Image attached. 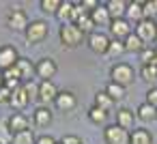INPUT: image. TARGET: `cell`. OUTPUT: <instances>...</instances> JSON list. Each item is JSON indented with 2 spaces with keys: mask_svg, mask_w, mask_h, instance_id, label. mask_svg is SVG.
<instances>
[{
  "mask_svg": "<svg viewBox=\"0 0 157 144\" xmlns=\"http://www.w3.org/2000/svg\"><path fill=\"white\" fill-rule=\"evenodd\" d=\"M54 105H56L58 112H71V110H75V105H78V97H75V93H71V90H60L58 97L54 99Z\"/></svg>",
  "mask_w": 157,
  "mask_h": 144,
  "instance_id": "cell-11",
  "label": "cell"
},
{
  "mask_svg": "<svg viewBox=\"0 0 157 144\" xmlns=\"http://www.w3.org/2000/svg\"><path fill=\"white\" fill-rule=\"evenodd\" d=\"M127 5L125 0H108L105 2V9L110 13L112 20H125V13H127Z\"/></svg>",
  "mask_w": 157,
  "mask_h": 144,
  "instance_id": "cell-15",
  "label": "cell"
},
{
  "mask_svg": "<svg viewBox=\"0 0 157 144\" xmlns=\"http://www.w3.org/2000/svg\"><path fill=\"white\" fill-rule=\"evenodd\" d=\"M110 78H112L114 84L127 88L129 84H133L136 71H133V67L127 65V63H116V65H112V69H110Z\"/></svg>",
  "mask_w": 157,
  "mask_h": 144,
  "instance_id": "cell-2",
  "label": "cell"
},
{
  "mask_svg": "<svg viewBox=\"0 0 157 144\" xmlns=\"http://www.w3.org/2000/svg\"><path fill=\"white\" fill-rule=\"evenodd\" d=\"M22 88L26 90V95H28V99H30V101H35V99L39 97V82H35V80H30V82H26V84H22Z\"/></svg>",
  "mask_w": 157,
  "mask_h": 144,
  "instance_id": "cell-35",
  "label": "cell"
},
{
  "mask_svg": "<svg viewBox=\"0 0 157 144\" xmlns=\"http://www.w3.org/2000/svg\"><path fill=\"white\" fill-rule=\"evenodd\" d=\"M114 103H116V101H114L105 90H99V93L95 95V105H97V108H101V110H105L108 114H110V110L114 108Z\"/></svg>",
  "mask_w": 157,
  "mask_h": 144,
  "instance_id": "cell-26",
  "label": "cell"
},
{
  "mask_svg": "<svg viewBox=\"0 0 157 144\" xmlns=\"http://www.w3.org/2000/svg\"><path fill=\"white\" fill-rule=\"evenodd\" d=\"M140 60H142V65H151L155 60V47H144L140 52Z\"/></svg>",
  "mask_w": 157,
  "mask_h": 144,
  "instance_id": "cell-37",
  "label": "cell"
},
{
  "mask_svg": "<svg viewBox=\"0 0 157 144\" xmlns=\"http://www.w3.org/2000/svg\"><path fill=\"white\" fill-rule=\"evenodd\" d=\"M110 58H121L123 54H125V43L123 41H116V39H112L110 41V45H108V52H105Z\"/></svg>",
  "mask_w": 157,
  "mask_h": 144,
  "instance_id": "cell-29",
  "label": "cell"
},
{
  "mask_svg": "<svg viewBox=\"0 0 157 144\" xmlns=\"http://www.w3.org/2000/svg\"><path fill=\"white\" fill-rule=\"evenodd\" d=\"M123 43H125V52H131V54H133V52H136V54H140V52L146 47V45L140 41V37H138L136 32H131V35H129Z\"/></svg>",
  "mask_w": 157,
  "mask_h": 144,
  "instance_id": "cell-25",
  "label": "cell"
},
{
  "mask_svg": "<svg viewBox=\"0 0 157 144\" xmlns=\"http://www.w3.org/2000/svg\"><path fill=\"white\" fill-rule=\"evenodd\" d=\"M2 78H5V86H7L9 90H15V88H20V86H22V78H20V73H17V69H15V67H13V69L2 71Z\"/></svg>",
  "mask_w": 157,
  "mask_h": 144,
  "instance_id": "cell-23",
  "label": "cell"
},
{
  "mask_svg": "<svg viewBox=\"0 0 157 144\" xmlns=\"http://www.w3.org/2000/svg\"><path fill=\"white\" fill-rule=\"evenodd\" d=\"M33 120H35L37 127H48V125L52 123V112H50V108L39 105V108L35 110V114H33Z\"/></svg>",
  "mask_w": 157,
  "mask_h": 144,
  "instance_id": "cell-21",
  "label": "cell"
},
{
  "mask_svg": "<svg viewBox=\"0 0 157 144\" xmlns=\"http://www.w3.org/2000/svg\"><path fill=\"white\" fill-rule=\"evenodd\" d=\"M0 144H13V131L7 120H0Z\"/></svg>",
  "mask_w": 157,
  "mask_h": 144,
  "instance_id": "cell-32",
  "label": "cell"
},
{
  "mask_svg": "<svg viewBox=\"0 0 157 144\" xmlns=\"http://www.w3.org/2000/svg\"><path fill=\"white\" fill-rule=\"evenodd\" d=\"M30 103V99H28V95H26V90L20 86V88H15V90H11V99H9V105L15 110V112H22L26 105Z\"/></svg>",
  "mask_w": 157,
  "mask_h": 144,
  "instance_id": "cell-14",
  "label": "cell"
},
{
  "mask_svg": "<svg viewBox=\"0 0 157 144\" xmlns=\"http://www.w3.org/2000/svg\"><path fill=\"white\" fill-rule=\"evenodd\" d=\"M56 144H63V142H56Z\"/></svg>",
  "mask_w": 157,
  "mask_h": 144,
  "instance_id": "cell-45",
  "label": "cell"
},
{
  "mask_svg": "<svg viewBox=\"0 0 157 144\" xmlns=\"http://www.w3.org/2000/svg\"><path fill=\"white\" fill-rule=\"evenodd\" d=\"M58 93H60V90H58V86H56L52 80H50V82H39V97H37V99L48 108L50 103H54V99L58 97Z\"/></svg>",
  "mask_w": 157,
  "mask_h": 144,
  "instance_id": "cell-10",
  "label": "cell"
},
{
  "mask_svg": "<svg viewBox=\"0 0 157 144\" xmlns=\"http://www.w3.org/2000/svg\"><path fill=\"white\" fill-rule=\"evenodd\" d=\"M7 123H9V129L13 131V135L20 133V131L30 129V120H28V116H26L24 112H13V114L7 118Z\"/></svg>",
  "mask_w": 157,
  "mask_h": 144,
  "instance_id": "cell-13",
  "label": "cell"
},
{
  "mask_svg": "<svg viewBox=\"0 0 157 144\" xmlns=\"http://www.w3.org/2000/svg\"><path fill=\"white\" fill-rule=\"evenodd\" d=\"M37 138L33 133V129H26V131H20L13 135V144H35Z\"/></svg>",
  "mask_w": 157,
  "mask_h": 144,
  "instance_id": "cell-30",
  "label": "cell"
},
{
  "mask_svg": "<svg viewBox=\"0 0 157 144\" xmlns=\"http://www.w3.org/2000/svg\"><path fill=\"white\" fill-rule=\"evenodd\" d=\"M15 69H17L20 78H22V84L30 82V80H33V75H35V65H33L28 58H20V60H17V65H15Z\"/></svg>",
  "mask_w": 157,
  "mask_h": 144,
  "instance_id": "cell-17",
  "label": "cell"
},
{
  "mask_svg": "<svg viewBox=\"0 0 157 144\" xmlns=\"http://www.w3.org/2000/svg\"><path fill=\"white\" fill-rule=\"evenodd\" d=\"M140 75H142V80H146V82H155V80H157V69H155L153 65H142Z\"/></svg>",
  "mask_w": 157,
  "mask_h": 144,
  "instance_id": "cell-36",
  "label": "cell"
},
{
  "mask_svg": "<svg viewBox=\"0 0 157 144\" xmlns=\"http://www.w3.org/2000/svg\"><path fill=\"white\" fill-rule=\"evenodd\" d=\"M56 71H58V65H56V60L50 58V56L37 60V65H35V75L41 78V82H50V80L56 75Z\"/></svg>",
  "mask_w": 157,
  "mask_h": 144,
  "instance_id": "cell-6",
  "label": "cell"
},
{
  "mask_svg": "<svg viewBox=\"0 0 157 144\" xmlns=\"http://www.w3.org/2000/svg\"><path fill=\"white\" fill-rule=\"evenodd\" d=\"M9 99H11V90L7 86H2L0 88V103H9Z\"/></svg>",
  "mask_w": 157,
  "mask_h": 144,
  "instance_id": "cell-40",
  "label": "cell"
},
{
  "mask_svg": "<svg viewBox=\"0 0 157 144\" xmlns=\"http://www.w3.org/2000/svg\"><path fill=\"white\" fill-rule=\"evenodd\" d=\"M88 120L95 123V125H103V123L108 120V112L101 110V108H97V105H93V108L88 110Z\"/></svg>",
  "mask_w": 157,
  "mask_h": 144,
  "instance_id": "cell-28",
  "label": "cell"
},
{
  "mask_svg": "<svg viewBox=\"0 0 157 144\" xmlns=\"http://www.w3.org/2000/svg\"><path fill=\"white\" fill-rule=\"evenodd\" d=\"M155 56H157V45H155Z\"/></svg>",
  "mask_w": 157,
  "mask_h": 144,
  "instance_id": "cell-44",
  "label": "cell"
},
{
  "mask_svg": "<svg viewBox=\"0 0 157 144\" xmlns=\"http://www.w3.org/2000/svg\"><path fill=\"white\" fill-rule=\"evenodd\" d=\"M129 133L131 131H125L118 125H108L103 129V140L105 144H129Z\"/></svg>",
  "mask_w": 157,
  "mask_h": 144,
  "instance_id": "cell-8",
  "label": "cell"
},
{
  "mask_svg": "<svg viewBox=\"0 0 157 144\" xmlns=\"http://www.w3.org/2000/svg\"><path fill=\"white\" fill-rule=\"evenodd\" d=\"M28 15H26V11L24 9H11L9 11V15H7V26L11 28V30H15V32H26V28H28Z\"/></svg>",
  "mask_w": 157,
  "mask_h": 144,
  "instance_id": "cell-7",
  "label": "cell"
},
{
  "mask_svg": "<svg viewBox=\"0 0 157 144\" xmlns=\"http://www.w3.org/2000/svg\"><path fill=\"white\" fill-rule=\"evenodd\" d=\"M35 144H56V140H54L52 135H39Z\"/></svg>",
  "mask_w": 157,
  "mask_h": 144,
  "instance_id": "cell-41",
  "label": "cell"
},
{
  "mask_svg": "<svg viewBox=\"0 0 157 144\" xmlns=\"http://www.w3.org/2000/svg\"><path fill=\"white\" fill-rule=\"evenodd\" d=\"M131 32L133 30H131V24L127 20H112V24H110V39L125 41Z\"/></svg>",
  "mask_w": 157,
  "mask_h": 144,
  "instance_id": "cell-12",
  "label": "cell"
},
{
  "mask_svg": "<svg viewBox=\"0 0 157 144\" xmlns=\"http://www.w3.org/2000/svg\"><path fill=\"white\" fill-rule=\"evenodd\" d=\"M20 58H22V56L17 54V50H15L13 45H2V47H0V71L13 69Z\"/></svg>",
  "mask_w": 157,
  "mask_h": 144,
  "instance_id": "cell-9",
  "label": "cell"
},
{
  "mask_svg": "<svg viewBox=\"0 0 157 144\" xmlns=\"http://www.w3.org/2000/svg\"><path fill=\"white\" fill-rule=\"evenodd\" d=\"M58 37H60L63 47H67V50L80 47V45L84 43V39H86V35H84L75 24H63L60 30H58Z\"/></svg>",
  "mask_w": 157,
  "mask_h": 144,
  "instance_id": "cell-1",
  "label": "cell"
},
{
  "mask_svg": "<svg viewBox=\"0 0 157 144\" xmlns=\"http://www.w3.org/2000/svg\"><path fill=\"white\" fill-rule=\"evenodd\" d=\"M125 90H127V88H123V86H118V84H114V82H110V84L105 86V93H108V95H110L114 101H121V99H125V95H127Z\"/></svg>",
  "mask_w": 157,
  "mask_h": 144,
  "instance_id": "cell-31",
  "label": "cell"
},
{
  "mask_svg": "<svg viewBox=\"0 0 157 144\" xmlns=\"http://www.w3.org/2000/svg\"><path fill=\"white\" fill-rule=\"evenodd\" d=\"M155 45H157V39H155Z\"/></svg>",
  "mask_w": 157,
  "mask_h": 144,
  "instance_id": "cell-46",
  "label": "cell"
},
{
  "mask_svg": "<svg viewBox=\"0 0 157 144\" xmlns=\"http://www.w3.org/2000/svg\"><path fill=\"white\" fill-rule=\"evenodd\" d=\"M151 65H153V67H155V69H157V56H155V60H153V63H151Z\"/></svg>",
  "mask_w": 157,
  "mask_h": 144,
  "instance_id": "cell-43",
  "label": "cell"
},
{
  "mask_svg": "<svg viewBox=\"0 0 157 144\" xmlns=\"http://www.w3.org/2000/svg\"><path fill=\"white\" fill-rule=\"evenodd\" d=\"M142 11H144V20H155L157 17V0L142 2Z\"/></svg>",
  "mask_w": 157,
  "mask_h": 144,
  "instance_id": "cell-34",
  "label": "cell"
},
{
  "mask_svg": "<svg viewBox=\"0 0 157 144\" xmlns=\"http://www.w3.org/2000/svg\"><path fill=\"white\" fill-rule=\"evenodd\" d=\"M60 142H63V144H82V140H80L78 135H73V133H67Z\"/></svg>",
  "mask_w": 157,
  "mask_h": 144,
  "instance_id": "cell-39",
  "label": "cell"
},
{
  "mask_svg": "<svg viewBox=\"0 0 157 144\" xmlns=\"http://www.w3.org/2000/svg\"><path fill=\"white\" fill-rule=\"evenodd\" d=\"M110 41H112L110 35H105V32H101V30H93V32L86 37V45H88L90 52H95V54H105Z\"/></svg>",
  "mask_w": 157,
  "mask_h": 144,
  "instance_id": "cell-5",
  "label": "cell"
},
{
  "mask_svg": "<svg viewBox=\"0 0 157 144\" xmlns=\"http://www.w3.org/2000/svg\"><path fill=\"white\" fill-rule=\"evenodd\" d=\"M82 144H84V142H82Z\"/></svg>",
  "mask_w": 157,
  "mask_h": 144,
  "instance_id": "cell-47",
  "label": "cell"
},
{
  "mask_svg": "<svg viewBox=\"0 0 157 144\" xmlns=\"http://www.w3.org/2000/svg\"><path fill=\"white\" fill-rule=\"evenodd\" d=\"M48 35H50V26H48V22H43V20L30 22L28 28H26V32H24L26 41H28L30 45H37V43H41V41H45Z\"/></svg>",
  "mask_w": 157,
  "mask_h": 144,
  "instance_id": "cell-3",
  "label": "cell"
},
{
  "mask_svg": "<svg viewBox=\"0 0 157 144\" xmlns=\"http://www.w3.org/2000/svg\"><path fill=\"white\" fill-rule=\"evenodd\" d=\"M60 5H63V0H41V2H39L41 11L43 13H52V15H56V11L60 9Z\"/></svg>",
  "mask_w": 157,
  "mask_h": 144,
  "instance_id": "cell-33",
  "label": "cell"
},
{
  "mask_svg": "<svg viewBox=\"0 0 157 144\" xmlns=\"http://www.w3.org/2000/svg\"><path fill=\"white\" fill-rule=\"evenodd\" d=\"M5 86V78H2V71H0V88Z\"/></svg>",
  "mask_w": 157,
  "mask_h": 144,
  "instance_id": "cell-42",
  "label": "cell"
},
{
  "mask_svg": "<svg viewBox=\"0 0 157 144\" xmlns=\"http://www.w3.org/2000/svg\"><path fill=\"white\" fill-rule=\"evenodd\" d=\"M146 103L153 105V108H157V86H151L146 90Z\"/></svg>",
  "mask_w": 157,
  "mask_h": 144,
  "instance_id": "cell-38",
  "label": "cell"
},
{
  "mask_svg": "<svg viewBox=\"0 0 157 144\" xmlns=\"http://www.w3.org/2000/svg\"><path fill=\"white\" fill-rule=\"evenodd\" d=\"M73 24H75V26L84 32V35H86V32L90 35V32H93V26H95V24H93V20H90V13H86V11H84V13H82V15H80Z\"/></svg>",
  "mask_w": 157,
  "mask_h": 144,
  "instance_id": "cell-27",
  "label": "cell"
},
{
  "mask_svg": "<svg viewBox=\"0 0 157 144\" xmlns=\"http://www.w3.org/2000/svg\"><path fill=\"white\" fill-rule=\"evenodd\" d=\"M129 144H153V133L148 129H133L129 133Z\"/></svg>",
  "mask_w": 157,
  "mask_h": 144,
  "instance_id": "cell-22",
  "label": "cell"
},
{
  "mask_svg": "<svg viewBox=\"0 0 157 144\" xmlns=\"http://www.w3.org/2000/svg\"><path fill=\"white\" fill-rule=\"evenodd\" d=\"M136 118H140L142 123L157 120V108H153V105H148V103L144 101L142 105H138V110H136Z\"/></svg>",
  "mask_w": 157,
  "mask_h": 144,
  "instance_id": "cell-20",
  "label": "cell"
},
{
  "mask_svg": "<svg viewBox=\"0 0 157 144\" xmlns=\"http://www.w3.org/2000/svg\"><path fill=\"white\" fill-rule=\"evenodd\" d=\"M90 20H93L95 26H108V28H110V24H112V17H110L105 5H99V7L90 13Z\"/></svg>",
  "mask_w": 157,
  "mask_h": 144,
  "instance_id": "cell-18",
  "label": "cell"
},
{
  "mask_svg": "<svg viewBox=\"0 0 157 144\" xmlns=\"http://www.w3.org/2000/svg\"><path fill=\"white\" fill-rule=\"evenodd\" d=\"M133 112L129 110V108H121V110H116V125L118 127H123L125 131H129V129H133Z\"/></svg>",
  "mask_w": 157,
  "mask_h": 144,
  "instance_id": "cell-19",
  "label": "cell"
},
{
  "mask_svg": "<svg viewBox=\"0 0 157 144\" xmlns=\"http://www.w3.org/2000/svg\"><path fill=\"white\" fill-rule=\"evenodd\" d=\"M133 32L140 37V41L146 47H151V43H155V39H157V22L155 20H142L140 24L133 26Z\"/></svg>",
  "mask_w": 157,
  "mask_h": 144,
  "instance_id": "cell-4",
  "label": "cell"
},
{
  "mask_svg": "<svg viewBox=\"0 0 157 144\" xmlns=\"http://www.w3.org/2000/svg\"><path fill=\"white\" fill-rule=\"evenodd\" d=\"M125 20L129 24H140L144 20V11H142V2H129L127 5V13H125Z\"/></svg>",
  "mask_w": 157,
  "mask_h": 144,
  "instance_id": "cell-16",
  "label": "cell"
},
{
  "mask_svg": "<svg viewBox=\"0 0 157 144\" xmlns=\"http://www.w3.org/2000/svg\"><path fill=\"white\" fill-rule=\"evenodd\" d=\"M73 7H75V2H69V0H65V2L60 5V9L56 11V17L60 20V24H71Z\"/></svg>",
  "mask_w": 157,
  "mask_h": 144,
  "instance_id": "cell-24",
  "label": "cell"
}]
</instances>
